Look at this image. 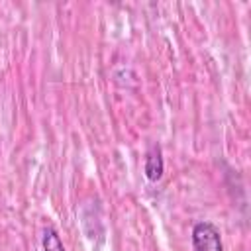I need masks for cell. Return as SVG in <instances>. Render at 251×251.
Masks as SVG:
<instances>
[{"instance_id": "obj_1", "label": "cell", "mask_w": 251, "mask_h": 251, "mask_svg": "<svg viewBox=\"0 0 251 251\" xmlns=\"http://www.w3.org/2000/svg\"><path fill=\"white\" fill-rule=\"evenodd\" d=\"M192 245L196 251H224L220 231L210 222H198L192 227Z\"/></svg>"}, {"instance_id": "obj_2", "label": "cell", "mask_w": 251, "mask_h": 251, "mask_svg": "<svg viewBox=\"0 0 251 251\" xmlns=\"http://www.w3.org/2000/svg\"><path fill=\"white\" fill-rule=\"evenodd\" d=\"M145 175L149 180H159L163 175V157H161V147L159 145H151V149L147 151L145 157Z\"/></svg>"}, {"instance_id": "obj_3", "label": "cell", "mask_w": 251, "mask_h": 251, "mask_svg": "<svg viewBox=\"0 0 251 251\" xmlns=\"http://www.w3.org/2000/svg\"><path fill=\"white\" fill-rule=\"evenodd\" d=\"M43 251H65L63 241L53 227H47L43 233Z\"/></svg>"}]
</instances>
